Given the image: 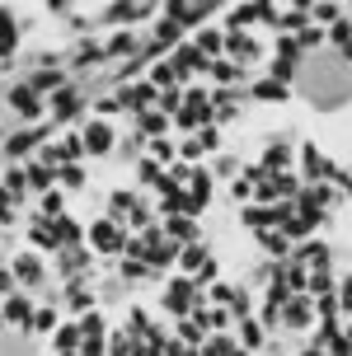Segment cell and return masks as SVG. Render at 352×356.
Masks as SVG:
<instances>
[{
	"label": "cell",
	"instance_id": "1",
	"mask_svg": "<svg viewBox=\"0 0 352 356\" xmlns=\"http://www.w3.org/2000/svg\"><path fill=\"white\" fill-rule=\"evenodd\" d=\"M348 80H343V61H329V56H319L305 66V94L315 99V104H338V99H348Z\"/></svg>",
	"mask_w": 352,
	"mask_h": 356
},
{
	"label": "cell",
	"instance_id": "2",
	"mask_svg": "<svg viewBox=\"0 0 352 356\" xmlns=\"http://www.w3.org/2000/svg\"><path fill=\"white\" fill-rule=\"evenodd\" d=\"M89 244H94L99 253H123V249H127V234L118 230L113 220H99V225L89 230Z\"/></svg>",
	"mask_w": 352,
	"mask_h": 356
},
{
	"label": "cell",
	"instance_id": "3",
	"mask_svg": "<svg viewBox=\"0 0 352 356\" xmlns=\"http://www.w3.org/2000/svg\"><path fill=\"white\" fill-rule=\"evenodd\" d=\"M80 145H85L89 155H108V150H113V127L94 118V122L85 127V136H80Z\"/></svg>",
	"mask_w": 352,
	"mask_h": 356
},
{
	"label": "cell",
	"instance_id": "4",
	"mask_svg": "<svg viewBox=\"0 0 352 356\" xmlns=\"http://www.w3.org/2000/svg\"><path fill=\"white\" fill-rule=\"evenodd\" d=\"M10 104H15L24 118H38V89L33 85H15L10 89Z\"/></svg>",
	"mask_w": 352,
	"mask_h": 356
},
{
	"label": "cell",
	"instance_id": "5",
	"mask_svg": "<svg viewBox=\"0 0 352 356\" xmlns=\"http://www.w3.org/2000/svg\"><path fill=\"white\" fill-rule=\"evenodd\" d=\"M15 42H19V24L10 10H0V56L5 52H15Z\"/></svg>",
	"mask_w": 352,
	"mask_h": 356
},
{
	"label": "cell",
	"instance_id": "6",
	"mask_svg": "<svg viewBox=\"0 0 352 356\" xmlns=\"http://www.w3.org/2000/svg\"><path fill=\"white\" fill-rule=\"evenodd\" d=\"M15 277H19V282H29V286H33L38 277H43V263H38L33 253H19V258H15Z\"/></svg>",
	"mask_w": 352,
	"mask_h": 356
},
{
	"label": "cell",
	"instance_id": "7",
	"mask_svg": "<svg viewBox=\"0 0 352 356\" xmlns=\"http://www.w3.org/2000/svg\"><path fill=\"white\" fill-rule=\"evenodd\" d=\"M310 314H315V309H310V300H286V309H282V319L291 323V328H300V323H310Z\"/></svg>",
	"mask_w": 352,
	"mask_h": 356
},
{
	"label": "cell",
	"instance_id": "8",
	"mask_svg": "<svg viewBox=\"0 0 352 356\" xmlns=\"http://www.w3.org/2000/svg\"><path fill=\"white\" fill-rule=\"evenodd\" d=\"M5 319H10V323H29V319H33L29 300H24V296H10V300H5Z\"/></svg>",
	"mask_w": 352,
	"mask_h": 356
},
{
	"label": "cell",
	"instance_id": "9",
	"mask_svg": "<svg viewBox=\"0 0 352 356\" xmlns=\"http://www.w3.org/2000/svg\"><path fill=\"white\" fill-rule=\"evenodd\" d=\"M230 56H240V61H249V56H259V47H254V38H249V33H235V38H230Z\"/></svg>",
	"mask_w": 352,
	"mask_h": 356
},
{
	"label": "cell",
	"instance_id": "10",
	"mask_svg": "<svg viewBox=\"0 0 352 356\" xmlns=\"http://www.w3.org/2000/svg\"><path fill=\"white\" fill-rule=\"evenodd\" d=\"M188 296H193V291H188V282H174V286H169V309H174V314H183V309H188Z\"/></svg>",
	"mask_w": 352,
	"mask_h": 356
},
{
	"label": "cell",
	"instance_id": "11",
	"mask_svg": "<svg viewBox=\"0 0 352 356\" xmlns=\"http://www.w3.org/2000/svg\"><path fill=\"white\" fill-rule=\"evenodd\" d=\"M310 15H315L319 24H338V19H343V10H338V5H310Z\"/></svg>",
	"mask_w": 352,
	"mask_h": 356
},
{
	"label": "cell",
	"instance_id": "12",
	"mask_svg": "<svg viewBox=\"0 0 352 356\" xmlns=\"http://www.w3.org/2000/svg\"><path fill=\"white\" fill-rule=\"evenodd\" d=\"M169 234H174V239H193V220H188V216L169 220Z\"/></svg>",
	"mask_w": 352,
	"mask_h": 356
},
{
	"label": "cell",
	"instance_id": "13",
	"mask_svg": "<svg viewBox=\"0 0 352 356\" xmlns=\"http://www.w3.org/2000/svg\"><path fill=\"white\" fill-rule=\"evenodd\" d=\"M75 342H80V328H61V333H56V352H70Z\"/></svg>",
	"mask_w": 352,
	"mask_h": 356
},
{
	"label": "cell",
	"instance_id": "14",
	"mask_svg": "<svg viewBox=\"0 0 352 356\" xmlns=\"http://www.w3.org/2000/svg\"><path fill=\"white\" fill-rule=\"evenodd\" d=\"M305 169H310V174H329V164L319 160V150H315V145L305 150Z\"/></svg>",
	"mask_w": 352,
	"mask_h": 356
},
{
	"label": "cell",
	"instance_id": "15",
	"mask_svg": "<svg viewBox=\"0 0 352 356\" xmlns=\"http://www.w3.org/2000/svg\"><path fill=\"white\" fill-rule=\"evenodd\" d=\"M33 328H56V314H52V309H38V314H33Z\"/></svg>",
	"mask_w": 352,
	"mask_h": 356
},
{
	"label": "cell",
	"instance_id": "16",
	"mask_svg": "<svg viewBox=\"0 0 352 356\" xmlns=\"http://www.w3.org/2000/svg\"><path fill=\"white\" fill-rule=\"evenodd\" d=\"M197 42H202V47H207V52H216V47H221V33H216V29H207V33L197 38Z\"/></svg>",
	"mask_w": 352,
	"mask_h": 356
},
{
	"label": "cell",
	"instance_id": "17",
	"mask_svg": "<svg viewBox=\"0 0 352 356\" xmlns=\"http://www.w3.org/2000/svg\"><path fill=\"white\" fill-rule=\"evenodd\" d=\"M43 211H47V216L61 211V193H47V197H43Z\"/></svg>",
	"mask_w": 352,
	"mask_h": 356
},
{
	"label": "cell",
	"instance_id": "18",
	"mask_svg": "<svg viewBox=\"0 0 352 356\" xmlns=\"http://www.w3.org/2000/svg\"><path fill=\"white\" fill-rule=\"evenodd\" d=\"M259 99H282V85H259Z\"/></svg>",
	"mask_w": 352,
	"mask_h": 356
},
{
	"label": "cell",
	"instance_id": "19",
	"mask_svg": "<svg viewBox=\"0 0 352 356\" xmlns=\"http://www.w3.org/2000/svg\"><path fill=\"white\" fill-rule=\"evenodd\" d=\"M348 309H352V282H348Z\"/></svg>",
	"mask_w": 352,
	"mask_h": 356
},
{
	"label": "cell",
	"instance_id": "20",
	"mask_svg": "<svg viewBox=\"0 0 352 356\" xmlns=\"http://www.w3.org/2000/svg\"><path fill=\"white\" fill-rule=\"evenodd\" d=\"M300 356H324V352H300Z\"/></svg>",
	"mask_w": 352,
	"mask_h": 356
}]
</instances>
